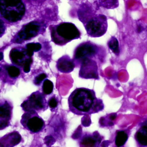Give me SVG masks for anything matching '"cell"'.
I'll list each match as a JSON object with an SVG mask.
<instances>
[{
    "label": "cell",
    "mask_w": 147,
    "mask_h": 147,
    "mask_svg": "<svg viewBox=\"0 0 147 147\" xmlns=\"http://www.w3.org/2000/svg\"><path fill=\"white\" fill-rule=\"evenodd\" d=\"M68 102L70 111L78 115L88 116L104 109L102 100L96 97L94 91L87 88L74 90L70 94Z\"/></svg>",
    "instance_id": "1"
},
{
    "label": "cell",
    "mask_w": 147,
    "mask_h": 147,
    "mask_svg": "<svg viewBox=\"0 0 147 147\" xmlns=\"http://www.w3.org/2000/svg\"><path fill=\"white\" fill-rule=\"evenodd\" d=\"M51 39L57 45L63 46L69 42L79 38L81 33L74 24L62 23L50 26Z\"/></svg>",
    "instance_id": "2"
},
{
    "label": "cell",
    "mask_w": 147,
    "mask_h": 147,
    "mask_svg": "<svg viewBox=\"0 0 147 147\" xmlns=\"http://www.w3.org/2000/svg\"><path fill=\"white\" fill-rule=\"evenodd\" d=\"M104 52L101 46L92 42H83L77 46L74 53L73 61L76 66H80L86 59H102Z\"/></svg>",
    "instance_id": "3"
},
{
    "label": "cell",
    "mask_w": 147,
    "mask_h": 147,
    "mask_svg": "<svg viewBox=\"0 0 147 147\" xmlns=\"http://www.w3.org/2000/svg\"><path fill=\"white\" fill-rule=\"evenodd\" d=\"M25 8L21 0H0V12L6 20L16 22L22 19Z\"/></svg>",
    "instance_id": "4"
},
{
    "label": "cell",
    "mask_w": 147,
    "mask_h": 147,
    "mask_svg": "<svg viewBox=\"0 0 147 147\" xmlns=\"http://www.w3.org/2000/svg\"><path fill=\"white\" fill-rule=\"evenodd\" d=\"M87 34L93 38L101 37L106 33L108 23L105 16L100 15L99 17H93L84 23Z\"/></svg>",
    "instance_id": "5"
},
{
    "label": "cell",
    "mask_w": 147,
    "mask_h": 147,
    "mask_svg": "<svg viewBox=\"0 0 147 147\" xmlns=\"http://www.w3.org/2000/svg\"><path fill=\"white\" fill-rule=\"evenodd\" d=\"M21 107L26 111H44L49 108L45 95L39 91L31 94L28 100L24 101Z\"/></svg>",
    "instance_id": "6"
},
{
    "label": "cell",
    "mask_w": 147,
    "mask_h": 147,
    "mask_svg": "<svg viewBox=\"0 0 147 147\" xmlns=\"http://www.w3.org/2000/svg\"><path fill=\"white\" fill-rule=\"evenodd\" d=\"M21 123L24 127L33 133L41 132L45 127L44 120L35 111H27L22 117Z\"/></svg>",
    "instance_id": "7"
},
{
    "label": "cell",
    "mask_w": 147,
    "mask_h": 147,
    "mask_svg": "<svg viewBox=\"0 0 147 147\" xmlns=\"http://www.w3.org/2000/svg\"><path fill=\"white\" fill-rule=\"evenodd\" d=\"M79 76L84 79H98V65L94 59H86L80 63Z\"/></svg>",
    "instance_id": "8"
},
{
    "label": "cell",
    "mask_w": 147,
    "mask_h": 147,
    "mask_svg": "<svg viewBox=\"0 0 147 147\" xmlns=\"http://www.w3.org/2000/svg\"><path fill=\"white\" fill-rule=\"evenodd\" d=\"M42 30V24L37 21H33L25 25L18 33L16 41L20 43L38 35Z\"/></svg>",
    "instance_id": "9"
},
{
    "label": "cell",
    "mask_w": 147,
    "mask_h": 147,
    "mask_svg": "<svg viewBox=\"0 0 147 147\" xmlns=\"http://www.w3.org/2000/svg\"><path fill=\"white\" fill-rule=\"evenodd\" d=\"M103 139L97 131L84 132L78 141L79 147H100Z\"/></svg>",
    "instance_id": "10"
},
{
    "label": "cell",
    "mask_w": 147,
    "mask_h": 147,
    "mask_svg": "<svg viewBox=\"0 0 147 147\" xmlns=\"http://www.w3.org/2000/svg\"><path fill=\"white\" fill-rule=\"evenodd\" d=\"M76 65L73 59L67 55L62 56L59 59L57 63V68L62 73L68 74L73 71Z\"/></svg>",
    "instance_id": "11"
},
{
    "label": "cell",
    "mask_w": 147,
    "mask_h": 147,
    "mask_svg": "<svg viewBox=\"0 0 147 147\" xmlns=\"http://www.w3.org/2000/svg\"><path fill=\"white\" fill-rule=\"evenodd\" d=\"M21 140V136L18 132H13L0 139V147H14L19 144Z\"/></svg>",
    "instance_id": "12"
},
{
    "label": "cell",
    "mask_w": 147,
    "mask_h": 147,
    "mask_svg": "<svg viewBox=\"0 0 147 147\" xmlns=\"http://www.w3.org/2000/svg\"><path fill=\"white\" fill-rule=\"evenodd\" d=\"M134 138L138 147H147V120L141 124Z\"/></svg>",
    "instance_id": "13"
},
{
    "label": "cell",
    "mask_w": 147,
    "mask_h": 147,
    "mask_svg": "<svg viewBox=\"0 0 147 147\" xmlns=\"http://www.w3.org/2000/svg\"><path fill=\"white\" fill-rule=\"evenodd\" d=\"M11 111L8 104L0 106V130L4 129L9 125Z\"/></svg>",
    "instance_id": "14"
},
{
    "label": "cell",
    "mask_w": 147,
    "mask_h": 147,
    "mask_svg": "<svg viewBox=\"0 0 147 147\" xmlns=\"http://www.w3.org/2000/svg\"><path fill=\"white\" fill-rule=\"evenodd\" d=\"M26 53L25 51H20L16 49H13L10 52V58L12 62L19 65H24L26 61L30 57L25 58Z\"/></svg>",
    "instance_id": "15"
},
{
    "label": "cell",
    "mask_w": 147,
    "mask_h": 147,
    "mask_svg": "<svg viewBox=\"0 0 147 147\" xmlns=\"http://www.w3.org/2000/svg\"><path fill=\"white\" fill-rule=\"evenodd\" d=\"M129 138L128 134L124 130L116 131L115 144L117 147H121L125 145Z\"/></svg>",
    "instance_id": "16"
},
{
    "label": "cell",
    "mask_w": 147,
    "mask_h": 147,
    "mask_svg": "<svg viewBox=\"0 0 147 147\" xmlns=\"http://www.w3.org/2000/svg\"><path fill=\"white\" fill-rule=\"evenodd\" d=\"M42 46L39 43H30L26 44V53L30 57H32L34 52H38L42 49Z\"/></svg>",
    "instance_id": "17"
},
{
    "label": "cell",
    "mask_w": 147,
    "mask_h": 147,
    "mask_svg": "<svg viewBox=\"0 0 147 147\" xmlns=\"http://www.w3.org/2000/svg\"><path fill=\"white\" fill-rule=\"evenodd\" d=\"M108 46L110 49L116 55H119L120 53L119 43L117 39L115 37H111L108 42Z\"/></svg>",
    "instance_id": "18"
},
{
    "label": "cell",
    "mask_w": 147,
    "mask_h": 147,
    "mask_svg": "<svg viewBox=\"0 0 147 147\" xmlns=\"http://www.w3.org/2000/svg\"><path fill=\"white\" fill-rule=\"evenodd\" d=\"M54 88L53 83L49 79H45L42 85L43 93L45 95L51 94Z\"/></svg>",
    "instance_id": "19"
},
{
    "label": "cell",
    "mask_w": 147,
    "mask_h": 147,
    "mask_svg": "<svg viewBox=\"0 0 147 147\" xmlns=\"http://www.w3.org/2000/svg\"><path fill=\"white\" fill-rule=\"evenodd\" d=\"M101 5L108 9H114L119 6V0H100Z\"/></svg>",
    "instance_id": "20"
},
{
    "label": "cell",
    "mask_w": 147,
    "mask_h": 147,
    "mask_svg": "<svg viewBox=\"0 0 147 147\" xmlns=\"http://www.w3.org/2000/svg\"><path fill=\"white\" fill-rule=\"evenodd\" d=\"M7 71L10 76L12 78L16 77L20 75V70L15 66H9L7 68Z\"/></svg>",
    "instance_id": "21"
},
{
    "label": "cell",
    "mask_w": 147,
    "mask_h": 147,
    "mask_svg": "<svg viewBox=\"0 0 147 147\" xmlns=\"http://www.w3.org/2000/svg\"><path fill=\"white\" fill-rule=\"evenodd\" d=\"M48 103L51 109H55L58 105V100L55 96H53L49 100Z\"/></svg>",
    "instance_id": "22"
},
{
    "label": "cell",
    "mask_w": 147,
    "mask_h": 147,
    "mask_svg": "<svg viewBox=\"0 0 147 147\" xmlns=\"http://www.w3.org/2000/svg\"><path fill=\"white\" fill-rule=\"evenodd\" d=\"M47 76L46 74H40V75L36 76L35 78H34V84L37 85V86H39L40 84L42 83V82L45 80L47 78Z\"/></svg>",
    "instance_id": "23"
},
{
    "label": "cell",
    "mask_w": 147,
    "mask_h": 147,
    "mask_svg": "<svg viewBox=\"0 0 147 147\" xmlns=\"http://www.w3.org/2000/svg\"><path fill=\"white\" fill-rule=\"evenodd\" d=\"M33 62V59L31 57L28 59L26 61L24 64V71L25 73H29L30 70V64Z\"/></svg>",
    "instance_id": "24"
},
{
    "label": "cell",
    "mask_w": 147,
    "mask_h": 147,
    "mask_svg": "<svg viewBox=\"0 0 147 147\" xmlns=\"http://www.w3.org/2000/svg\"><path fill=\"white\" fill-rule=\"evenodd\" d=\"M5 31V26L4 22L0 20V35H1Z\"/></svg>",
    "instance_id": "25"
},
{
    "label": "cell",
    "mask_w": 147,
    "mask_h": 147,
    "mask_svg": "<svg viewBox=\"0 0 147 147\" xmlns=\"http://www.w3.org/2000/svg\"><path fill=\"white\" fill-rule=\"evenodd\" d=\"M3 59V54L2 52L0 53V61H1Z\"/></svg>",
    "instance_id": "26"
},
{
    "label": "cell",
    "mask_w": 147,
    "mask_h": 147,
    "mask_svg": "<svg viewBox=\"0 0 147 147\" xmlns=\"http://www.w3.org/2000/svg\"><path fill=\"white\" fill-rule=\"evenodd\" d=\"M1 68H0V73H1Z\"/></svg>",
    "instance_id": "27"
}]
</instances>
